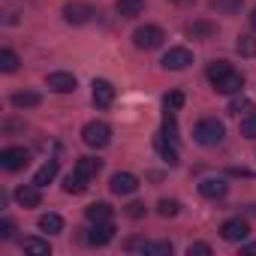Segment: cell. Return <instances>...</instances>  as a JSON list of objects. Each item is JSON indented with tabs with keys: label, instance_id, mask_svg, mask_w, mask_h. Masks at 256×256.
<instances>
[{
	"label": "cell",
	"instance_id": "obj_12",
	"mask_svg": "<svg viewBox=\"0 0 256 256\" xmlns=\"http://www.w3.org/2000/svg\"><path fill=\"white\" fill-rule=\"evenodd\" d=\"M112 102H114V88H112V82L94 78V106H96V108H108Z\"/></svg>",
	"mask_w": 256,
	"mask_h": 256
},
{
	"label": "cell",
	"instance_id": "obj_40",
	"mask_svg": "<svg viewBox=\"0 0 256 256\" xmlns=\"http://www.w3.org/2000/svg\"><path fill=\"white\" fill-rule=\"evenodd\" d=\"M250 24H253V28H256V10H253V16H250Z\"/></svg>",
	"mask_w": 256,
	"mask_h": 256
},
{
	"label": "cell",
	"instance_id": "obj_39",
	"mask_svg": "<svg viewBox=\"0 0 256 256\" xmlns=\"http://www.w3.org/2000/svg\"><path fill=\"white\" fill-rule=\"evenodd\" d=\"M172 4H178V6H187V4H193V0H172Z\"/></svg>",
	"mask_w": 256,
	"mask_h": 256
},
{
	"label": "cell",
	"instance_id": "obj_21",
	"mask_svg": "<svg viewBox=\"0 0 256 256\" xmlns=\"http://www.w3.org/2000/svg\"><path fill=\"white\" fill-rule=\"evenodd\" d=\"M12 106H16V108H34V106H40V94H34V90H18V94H12Z\"/></svg>",
	"mask_w": 256,
	"mask_h": 256
},
{
	"label": "cell",
	"instance_id": "obj_3",
	"mask_svg": "<svg viewBox=\"0 0 256 256\" xmlns=\"http://www.w3.org/2000/svg\"><path fill=\"white\" fill-rule=\"evenodd\" d=\"M82 139H84L88 148H106L108 139H112V130H108V124H102V120H90V124H84Z\"/></svg>",
	"mask_w": 256,
	"mask_h": 256
},
{
	"label": "cell",
	"instance_id": "obj_30",
	"mask_svg": "<svg viewBox=\"0 0 256 256\" xmlns=\"http://www.w3.org/2000/svg\"><path fill=\"white\" fill-rule=\"evenodd\" d=\"M163 106H166L169 112H178V108L184 106V94H181V90H172V94H166V96H163Z\"/></svg>",
	"mask_w": 256,
	"mask_h": 256
},
{
	"label": "cell",
	"instance_id": "obj_23",
	"mask_svg": "<svg viewBox=\"0 0 256 256\" xmlns=\"http://www.w3.org/2000/svg\"><path fill=\"white\" fill-rule=\"evenodd\" d=\"M241 6H244V0H211V10H217L223 16H235V12H241Z\"/></svg>",
	"mask_w": 256,
	"mask_h": 256
},
{
	"label": "cell",
	"instance_id": "obj_7",
	"mask_svg": "<svg viewBox=\"0 0 256 256\" xmlns=\"http://www.w3.org/2000/svg\"><path fill=\"white\" fill-rule=\"evenodd\" d=\"M160 64H163L166 70H187V66L193 64V52L184 48V46H175V48H169V52L163 54Z\"/></svg>",
	"mask_w": 256,
	"mask_h": 256
},
{
	"label": "cell",
	"instance_id": "obj_28",
	"mask_svg": "<svg viewBox=\"0 0 256 256\" xmlns=\"http://www.w3.org/2000/svg\"><path fill=\"white\" fill-rule=\"evenodd\" d=\"M163 136H166V139H172V142L178 139V124H175V112H169V108H166V118H163Z\"/></svg>",
	"mask_w": 256,
	"mask_h": 256
},
{
	"label": "cell",
	"instance_id": "obj_9",
	"mask_svg": "<svg viewBox=\"0 0 256 256\" xmlns=\"http://www.w3.org/2000/svg\"><path fill=\"white\" fill-rule=\"evenodd\" d=\"M136 190H139V178H136L133 172H118V175H112V193L130 196V193H136Z\"/></svg>",
	"mask_w": 256,
	"mask_h": 256
},
{
	"label": "cell",
	"instance_id": "obj_26",
	"mask_svg": "<svg viewBox=\"0 0 256 256\" xmlns=\"http://www.w3.org/2000/svg\"><path fill=\"white\" fill-rule=\"evenodd\" d=\"M76 169H78L84 178H96V172H100V160H94V157H82V160L76 163Z\"/></svg>",
	"mask_w": 256,
	"mask_h": 256
},
{
	"label": "cell",
	"instance_id": "obj_32",
	"mask_svg": "<svg viewBox=\"0 0 256 256\" xmlns=\"http://www.w3.org/2000/svg\"><path fill=\"white\" fill-rule=\"evenodd\" d=\"M157 208H160V214H163V217H175V214L181 211V205H178L175 199H160V205H157Z\"/></svg>",
	"mask_w": 256,
	"mask_h": 256
},
{
	"label": "cell",
	"instance_id": "obj_2",
	"mask_svg": "<svg viewBox=\"0 0 256 256\" xmlns=\"http://www.w3.org/2000/svg\"><path fill=\"white\" fill-rule=\"evenodd\" d=\"M163 40H166V34H163V28H157V24H142V28H136V34H133V46L142 48V52L160 48Z\"/></svg>",
	"mask_w": 256,
	"mask_h": 256
},
{
	"label": "cell",
	"instance_id": "obj_24",
	"mask_svg": "<svg viewBox=\"0 0 256 256\" xmlns=\"http://www.w3.org/2000/svg\"><path fill=\"white\" fill-rule=\"evenodd\" d=\"M22 247H24L28 253H36V256H48V253H52L48 241H42V238H24V241H22Z\"/></svg>",
	"mask_w": 256,
	"mask_h": 256
},
{
	"label": "cell",
	"instance_id": "obj_8",
	"mask_svg": "<svg viewBox=\"0 0 256 256\" xmlns=\"http://www.w3.org/2000/svg\"><path fill=\"white\" fill-rule=\"evenodd\" d=\"M112 238H114V226H112V220L90 223V229H88V235H84V241L94 244V247H106Z\"/></svg>",
	"mask_w": 256,
	"mask_h": 256
},
{
	"label": "cell",
	"instance_id": "obj_1",
	"mask_svg": "<svg viewBox=\"0 0 256 256\" xmlns=\"http://www.w3.org/2000/svg\"><path fill=\"white\" fill-rule=\"evenodd\" d=\"M193 139H196L202 148H217V145L226 139V126H223L217 118H202V120L193 126Z\"/></svg>",
	"mask_w": 256,
	"mask_h": 256
},
{
	"label": "cell",
	"instance_id": "obj_36",
	"mask_svg": "<svg viewBox=\"0 0 256 256\" xmlns=\"http://www.w3.org/2000/svg\"><path fill=\"white\" fill-rule=\"evenodd\" d=\"M12 232H16V223L4 217V220H0V238H4V241H10V238H12Z\"/></svg>",
	"mask_w": 256,
	"mask_h": 256
},
{
	"label": "cell",
	"instance_id": "obj_14",
	"mask_svg": "<svg viewBox=\"0 0 256 256\" xmlns=\"http://www.w3.org/2000/svg\"><path fill=\"white\" fill-rule=\"evenodd\" d=\"M226 190H229V184L223 178H205V181H199V193L205 199H223Z\"/></svg>",
	"mask_w": 256,
	"mask_h": 256
},
{
	"label": "cell",
	"instance_id": "obj_34",
	"mask_svg": "<svg viewBox=\"0 0 256 256\" xmlns=\"http://www.w3.org/2000/svg\"><path fill=\"white\" fill-rule=\"evenodd\" d=\"M250 108H253V102H250L247 96H235V100H232V106H229V112H232V114H241V112H250Z\"/></svg>",
	"mask_w": 256,
	"mask_h": 256
},
{
	"label": "cell",
	"instance_id": "obj_25",
	"mask_svg": "<svg viewBox=\"0 0 256 256\" xmlns=\"http://www.w3.org/2000/svg\"><path fill=\"white\" fill-rule=\"evenodd\" d=\"M0 70H4V72H16V70H18V54H16L12 48H4V52H0Z\"/></svg>",
	"mask_w": 256,
	"mask_h": 256
},
{
	"label": "cell",
	"instance_id": "obj_27",
	"mask_svg": "<svg viewBox=\"0 0 256 256\" xmlns=\"http://www.w3.org/2000/svg\"><path fill=\"white\" fill-rule=\"evenodd\" d=\"M145 253L148 256H172V241H154V244L145 241Z\"/></svg>",
	"mask_w": 256,
	"mask_h": 256
},
{
	"label": "cell",
	"instance_id": "obj_16",
	"mask_svg": "<svg viewBox=\"0 0 256 256\" xmlns=\"http://www.w3.org/2000/svg\"><path fill=\"white\" fill-rule=\"evenodd\" d=\"M88 181H90V178H84L78 169H72V172L64 178V190H66V193H72V196H78V193H84V190H88Z\"/></svg>",
	"mask_w": 256,
	"mask_h": 256
},
{
	"label": "cell",
	"instance_id": "obj_37",
	"mask_svg": "<svg viewBox=\"0 0 256 256\" xmlns=\"http://www.w3.org/2000/svg\"><path fill=\"white\" fill-rule=\"evenodd\" d=\"M126 217H133V220L145 217V205L142 202H130V205H126Z\"/></svg>",
	"mask_w": 256,
	"mask_h": 256
},
{
	"label": "cell",
	"instance_id": "obj_22",
	"mask_svg": "<svg viewBox=\"0 0 256 256\" xmlns=\"http://www.w3.org/2000/svg\"><path fill=\"white\" fill-rule=\"evenodd\" d=\"M40 229H42V232H48V235L60 232V229H64L60 214H52V211H48V214H42V217H40Z\"/></svg>",
	"mask_w": 256,
	"mask_h": 256
},
{
	"label": "cell",
	"instance_id": "obj_4",
	"mask_svg": "<svg viewBox=\"0 0 256 256\" xmlns=\"http://www.w3.org/2000/svg\"><path fill=\"white\" fill-rule=\"evenodd\" d=\"M30 163V151L28 148H4L0 151V166H4L6 172H18V169H24Z\"/></svg>",
	"mask_w": 256,
	"mask_h": 256
},
{
	"label": "cell",
	"instance_id": "obj_35",
	"mask_svg": "<svg viewBox=\"0 0 256 256\" xmlns=\"http://www.w3.org/2000/svg\"><path fill=\"white\" fill-rule=\"evenodd\" d=\"M187 253H190V256H211L214 250H211V244H202V241H196V244H190V247H187Z\"/></svg>",
	"mask_w": 256,
	"mask_h": 256
},
{
	"label": "cell",
	"instance_id": "obj_33",
	"mask_svg": "<svg viewBox=\"0 0 256 256\" xmlns=\"http://www.w3.org/2000/svg\"><path fill=\"white\" fill-rule=\"evenodd\" d=\"M226 70H232V66H229L226 60H214V64L208 66V82H214V78H220V76H223Z\"/></svg>",
	"mask_w": 256,
	"mask_h": 256
},
{
	"label": "cell",
	"instance_id": "obj_20",
	"mask_svg": "<svg viewBox=\"0 0 256 256\" xmlns=\"http://www.w3.org/2000/svg\"><path fill=\"white\" fill-rule=\"evenodd\" d=\"M84 214H88V220H90V223L112 220V208H108L106 202H94V205H88V208H84Z\"/></svg>",
	"mask_w": 256,
	"mask_h": 256
},
{
	"label": "cell",
	"instance_id": "obj_38",
	"mask_svg": "<svg viewBox=\"0 0 256 256\" xmlns=\"http://www.w3.org/2000/svg\"><path fill=\"white\" fill-rule=\"evenodd\" d=\"M241 253H256V241H253V244H244V247H241Z\"/></svg>",
	"mask_w": 256,
	"mask_h": 256
},
{
	"label": "cell",
	"instance_id": "obj_19",
	"mask_svg": "<svg viewBox=\"0 0 256 256\" xmlns=\"http://www.w3.org/2000/svg\"><path fill=\"white\" fill-rule=\"evenodd\" d=\"M157 151H160V157L169 163V166H178V151H175V145H172V139H166V136H157Z\"/></svg>",
	"mask_w": 256,
	"mask_h": 256
},
{
	"label": "cell",
	"instance_id": "obj_17",
	"mask_svg": "<svg viewBox=\"0 0 256 256\" xmlns=\"http://www.w3.org/2000/svg\"><path fill=\"white\" fill-rule=\"evenodd\" d=\"M54 178H58V160H48V163H42V166L36 169L34 184H36V187H46V184H52Z\"/></svg>",
	"mask_w": 256,
	"mask_h": 256
},
{
	"label": "cell",
	"instance_id": "obj_6",
	"mask_svg": "<svg viewBox=\"0 0 256 256\" xmlns=\"http://www.w3.org/2000/svg\"><path fill=\"white\" fill-rule=\"evenodd\" d=\"M94 16H96V10H94L90 4H82V0H72V4L64 6V18H66L70 24H88Z\"/></svg>",
	"mask_w": 256,
	"mask_h": 256
},
{
	"label": "cell",
	"instance_id": "obj_13",
	"mask_svg": "<svg viewBox=\"0 0 256 256\" xmlns=\"http://www.w3.org/2000/svg\"><path fill=\"white\" fill-rule=\"evenodd\" d=\"M42 187H36V184H22L18 190H16V202L22 205V208H36L40 202H42V193H40Z\"/></svg>",
	"mask_w": 256,
	"mask_h": 256
},
{
	"label": "cell",
	"instance_id": "obj_5",
	"mask_svg": "<svg viewBox=\"0 0 256 256\" xmlns=\"http://www.w3.org/2000/svg\"><path fill=\"white\" fill-rule=\"evenodd\" d=\"M220 235H223V241L241 244V241L250 235V226H247V220H244V217H229V220L220 226Z\"/></svg>",
	"mask_w": 256,
	"mask_h": 256
},
{
	"label": "cell",
	"instance_id": "obj_11",
	"mask_svg": "<svg viewBox=\"0 0 256 256\" xmlns=\"http://www.w3.org/2000/svg\"><path fill=\"white\" fill-rule=\"evenodd\" d=\"M220 94H241V88H244V78H241V72H235V70H226L220 78H214L211 82Z\"/></svg>",
	"mask_w": 256,
	"mask_h": 256
},
{
	"label": "cell",
	"instance_id": "obj_18",
	"mask_svg": "<svg viewBox=\"0 0 256 256\" xmlns=\"http://www.w3.org/2000/svg\"><path fill=\"white\" fill-rule=\"evenodd\" d=\"M184 30H187V36H193V40H208V36L217 34V28H214L211 22H190Z\"/></svg>",
	"mask_w": 256,
	"mask_h": 256
},
{
	"label": "cell",
	"instance_id": "obj_29",
	"mask_svg": "<svg viewBox=\"0 0 256 256\" xmlns=\"http://www.w3.org/2000/svg\"><path fill=\"white\" fill-rule=\"evenodd\" d=\"M241 136L256 139V112H250V114H244V118H241Z\"/></svg>",
	"mask_w": 256,
	"mask_h": 256
},
{
	"label": "cell",
	"instance_id": "obj_31",
	"mask_svg": "<svg viewBox=\"0 0 256 256\" xmlns=\"http://www.w3.org/2000/svg\"><path fill=\"white\" fill-rule=\"evenodd\" d=\"M235 48H238V54L250 58V54H256V40H250V36H241V40L235 42Z\"/></svg>",
	"mask_w": 256,
	"mask_h": 256
},
{
	"label": "cell",
	"instance_id": "obj_15",
	"mask_svg": "<svg viewBox=\"0 0 256 256\" xmlns=\"http://www.w3.org/2000/svg\"><path fill=\"white\" fill-rule=\"evenodd\" d=\"M114 10H118L120 18H136V16L145 12V0H118Z\"/></svg>",
	"mask_w": 256,
	"mask_h": 256
},
{
	"label": "cell",
	"instance_id": "obj_10",
	"mask_svg": "<svg viewBox=\"0 0 256 256\" xmlns=\"http://www.w3.org/2000/svg\"><path fill=\"white\" fill-rule=\"evenodd\" d=\"M46 84H48L54 94H72V90H76V76H72V72H64V70H58V72H48Z\"/></svg>",
	"mask_w": 256,
	"mask_h": 256
}]
</instances>
